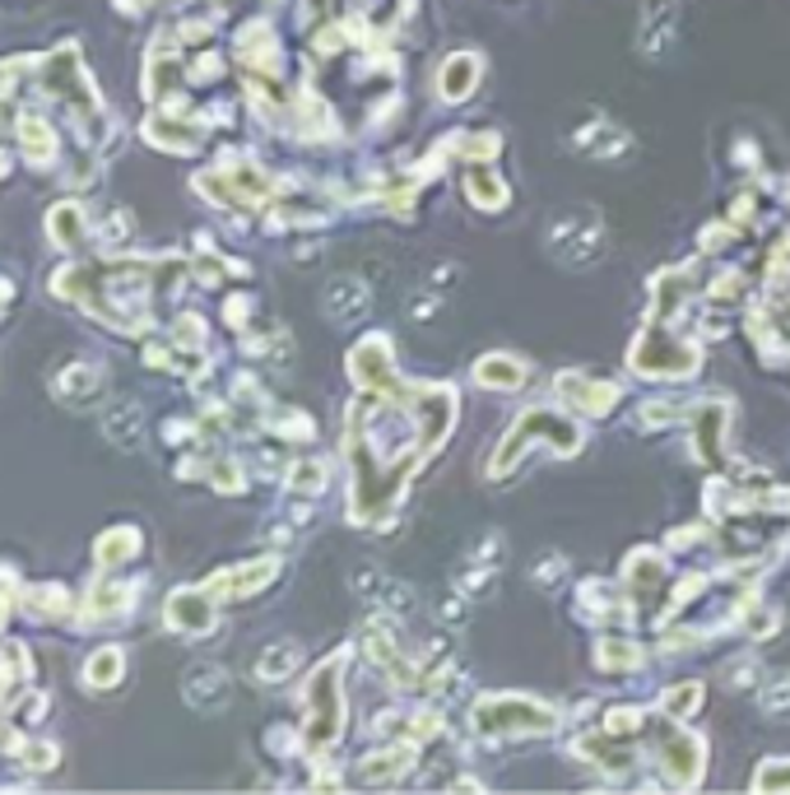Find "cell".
Segmentation results:
<instances>
[{
    "label": "cell",
    "instance_id": "cell-13",
    "mask_svg": "<svg viewBox=\"0 0 790 795\" xmlns=\"http://www.w3.org/2000/svg\"><path fill=\"white\" fill-rule=\"evenodd\" d=\"M19 130H24V154H29L33 163H47L52 154H56V145H52V130H47L43 122H24Z\"/></svg>",
    "mask_w": 790,
    "mask_h": 795
},
{
    "label": "cell",
    "instance_id": "cell-22",
    "mask_svg": "<svg viewBox=\"0 0 790 795\" xmlns=\"http://www.w3.org/2000/svg\"><path fill=\"white\" fill-rule=\"evenodd\" d=\"M777 786H790V763H767L763 768L758 791H777Z\"/></svg>",
    "mask_w": 790,
    "mask_h": 795
},
{
    "label": "cell",
    "instance_id": "cell-14",
    "mask_svg": "<svg viewBox=\"0 0 790 795\" xmlns=\"http://www.w3.org/2000/svg\"><path fill=\"white\" fill-rule=\"evenodd\" d=\"M79 232H84V219H79V209L66 205V209H52V238L61 247H75Z\"/></svg>",
    "mask_w": 790,
    "mask_h": 795
},
{
    "label": "cell",
    "instance_id": "cell-2",
    "mask_svg": "<svg viewBox=\"0 0 790 795\" xmlns=\"http://www.w3.org/2000/svg\"><path fill=\"white\" fill-rule=\"evenodd\" d=\"M168 624L172 628H187V633H201L214 624V605H210V591H177L168 600Z\"/></svg>",
    "mask_w": 790,
    "mask_h": 795
},
{
    "label": "cell",
    "instance_id": "cell-1",
    "mask_svg": "<svg viewBox=\"0 0 790 795\" xmlns=\"http://www.w3.org/2000/svg\"><path fill=\"white\" fill-rule=\"evenodd\" d=\"M549 242L567 265H586L600 251V228H596V219H582V228H572V215H563V219H553Z\"/></svg>",
    "mask_w": 790,
    "mask_h": 795
},
{
    "label": "cell",
    "instance_id": "cell-9",
    "mask_svg": "<svg viewBox=\"0 0 790 795\" xmlns=\"http://www.w3.org/2000/svg\"><path fill=\"white\" fill-rule=\"evenodd\" d=\"M293 666H298V647H293V643H280V647H270V651L261 656L256 674H261V680H284V674H293Z\"/></svg>",
    "mask_w": 790,
    "mask_h": 795
},
{
    "label": "cell",
    "instance_id": "cell-20",
    "mask_svg": "<svg viewBox=\"0 0 790 795\" xmlns=\"http://www.w3.org/2000/svg\"><path fill=\"white\" fill-rule=\"evenodd\" d=\"M293 489H307V493L326 489V465H298L293 470Z\"/></svg>",
    "mask_w": 790,
    "mask_h": 795
},
{
    "label": "cell",
    "instance_id": "cell-21",
    "mask_svg": "<svg viewBox=\"0 0 790 795\" xmlns=\"http://www.w3.org/2000/svg\"><path fill=\"white\" fill-rule=\"evenodd\" d=\"M698 693H702L698 684H684L679 693H669V712H675V716H688V712H698Z\"/></svg>",
    "mask_w": 790,
    "mask_h": 795
},
{
    "label": "cell",
    "instance_id": "cell-8",
    "mask_svg": "<svg viewBox=\"0 0 790 795\" xmlns=\"http://www.w3.org/2000/svg\"><path fill=\"white\" fill-rule=\"evenodd\" d=\"M135 545H140V535H135V531H126V526L122 531H108L103 540H98V564H108V568L122 564V558L135 554Z\"/></svg>",
    "mask_w": 790,
    "mask_h": 795
},
{
    "label": "cell",
    "instance_id": "cell-7",
    "mask_svg": "<svg viewBox=\"0 0 790 795\" xmlns=\"http://www.w3.org/2000/svg\"><path fill=\"white\" fill-rule=\"evenodd\" d=\"M474 75H479V61H474V56H456V61H447L442 93H447V99H465L470 84H474Z\"/></svg>",
    "mask_w": 790,
    "mask_h": 795
},
{
    "label": "cell",
    "instance_id": "cell-3",
    "mask_svg": "<svg viewBox=\"0 0 790 795\" xmlns=\"http://www.w3.org/2000/svg\"><path fill=\"white\" fill-rule=\"evenodd\" d=\"M368 303L372 298L359 280H330V288H326V313L335 321H359L368 313Z\"/></svg>",
    "mask_w": 790,
    "mask_h": 795
},
{
    "label": "cell",
    "instance_id": "cell-19",
    "mask_svg": "<svg viewBox=\"0 0 790 795\" xmlns=\"http://www.w3.org/2000/svg\"><path fill=\"white\" fill-rule=\"evenodd\" d=\"M600 656H605V666H609V670H628V666H637V661H642V651L632 647V643H605V647H600Z\"/></svg>",
    "mask_w": 790,
    "mask_h": 795
},
{
    "label": "cell",
    "instance_id": "cell-5",
    "mask_svg": "<svg viewBox=\"0 0 790 795\" xmlns=\"http://www.w3.org/2000/svg\"><path fill=\"white\" fill-rule=\"evenodd\" d=\"M270 577H274V564H270V558H261V564H251V568L224 572V577L210 587V595H247V591H256V587H266Z\"/></svg>",
    "mask_w": 790,
    "mask_h": 795
},
{
    "label": "cell",
    "instance_id": "cell-18",
    "mask_svg": "<svg viewBox=\"0 0 790 795\" xmlns=\"http://www.w3.org/2000/svg\"><path fill=\"white\" fill-rule=\"evenodd\" d=\"M763 712H767V716H790V674H781V680L767 684Z\"/></svg>",
    "mask_w": 790,
    "mask_h": 795
},
{
    "label": "cell",
    "instance_id": "cell-10",
    "mask_svg": "<svg viewBox=\"0 0 790 795\" xmlns=\"http://www.w3.org/2000/svg\"><path fill=\"white\" fill-rule=\"evenodd\" d=\"M131 610V591L126 587H98L89 595V614L93 618H116V614H126Z\"/></svg>",
    "mask_w": 790,
    "mask_h": 795
},
{
    "label": "cell",
    "instance_id": "cell-17",
    "mask_svg": "<svg viewBox=\"0 0 790 795\" xmlns=\"http://www.w3.org/2000/svg\"><path fill=\"white\" fill-rule=\"evenodd\" d=\"M470 196H474V205H503L507 191H503L498 178H488V172H474V178H470Z\"/></svg>",
    "mask_w": 790,
    "mask_h": 795
},
{
    "label": "cell",
    "instance_id": "cell-12",
    "mask_svg": "<svg viewBox=\"0 0 790 795\" xmlns=\"http://www.w3.org/2000/svg\"><path fill=\"white\" fill-rule=\"evenodd\" d=\"M414 759H409V749H391V753H382V759H368L363 763V782H391L400 768H409Z\"/></svg>",
    "mask_w": 790,
    "mask_h": 795
},
{
    "label": "cell",
    "instance_id": "cell-16",
    "mask_svg": "<svg viewBox=\"0 0 790 795\" xmlns=\"http://www.w3.org/2000/svg\"><path fill=\"white\" fill-rule=\"evenodd\" d=\"M89 386H98V367H75L70 377L56 382V391H61L66 400H84V396H89Z\"/></svg>",
    "mask_w": 790,
    "mask_h": 795
},
{
    "label": "cell",
    "instance_id": "cell-4",
    "mask_svg": "<svg viewBox=\"0 0 790 795\" xmlns=\"http://www.w3.org/2000/svg\"><path fill=\"white\" fill-rule=\"evenodd\" d=\"M187 697L195 707H214V703H224L228 697V674L219 666H195L187 674Z\"/></svg>",
    "mask_w": 790,
    "mask_h": 795
},
{
    "label": "cell",
    "instance_id": "cell-11",
    "mask_svg": "<svg viewBox=\"0 0 790 795\" xmlns=\"http://www.w3.org/2000/svg\"><path fill=\"white\" fill-rule=\"evenodd\" d=\"M84 680H89V689L116 684V680H122V651H98L89 661V670H84Z\"/></svg>",
    "mask_w": 790,
    "mask_h": 795
},
{
    "label": "cell",
    "instance_id": "cell-6",
    "mask_svg": "<svg viewBox=\"0 0 790 795\" xmlns=\"http://www.w3.org/2000/svg\"><path fill=\"white\" fill-rule=\"evenodd\" d=\"M474 377H479L484 386H521L526 382V363L498 354V359H484L479 367H474Z\"/></svg>",
    "mask_w": 790,
    "mask_h": 795
},
{
    "label": "cell",
    "instance_id": "cell-23",
    "mask_svg": "<svg viewBox=\"0 0 790 795\" xmlns=\"http://www.w3.org/2000/svg\"><path fill=\"white\" fill-rule=\"evenodd\" d=\"M19 759H29L33 768H52L56 763V749L52 745H29V749H19Z\"/></svg>",
    "mask_w": 790,
    "mask_h": 795
},
{
    "label": "cell",
    "instance_id": "cell-15",
    "mask_svg": "<svg viewBox=\"0 0 790 795\" xmlns=\"http://www.w3.org/2000/svg\"><path fill=\"white\" fill-rule=\"evenodd\" d=\"M135 433H140V410H135V405H116V410L108 414V438L131 442Z\"/></svg>",
    "mask_w": 790,
    "mask_h": 795
}]
</instances>
